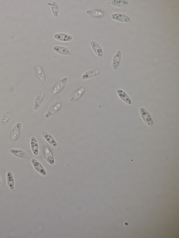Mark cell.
Wrapping results in <instances>:
<instances>
[{
	"instance_id": "7",
	"label": "cell",
	"mask_w": 179,
	"mask_h": 238,
	"mask_svg": "<svg viewBox=\"0 0 179 238\" xmlns=\"http://www.w3.org/2000/svg\"><path fill=\"white\" fill-rule=\"evenodd\" d=\"M30 145L31 149L34 154L37 156L39 153V144L37 139L32 137L31 139Z\"/></svg>"
},
{
	"instance_id": "6",
	"label": "cell",
	"mask_w": 179,
	"mask_h": 238,
	"mask_svg": "<svg viewBox=\"0 0 179 238\" xmlns=\"http://www.w3.org/2000/svg\"><path fill=\"white\" fill-rule=\"evenodd\" d=\"M22 125L20 123H18L13 129L11 133V138L15 141L18 137L21 131Z\"/></svg>"
},
{
	"instance_id": "9",
	"label": "cell",
	"mask_w": 179,
	"mask_h": 238,
	"mask_svg": "<svg viewBox=\"0 0 179 238\" xmlns=\"http://www.w3.org/2000/svg\"><path fill=\"white\" fill-rule=\"evenodd\" d=\"M85 89L84 87H81L76 90L70 98V101L74 102L78 100L84 94Z\"/></svg>"
},
{
	"instance_id": "8",
	"label": "cell",
	"mask_w": 179,
	"mask_h": 238,
	"mask_svg": "<svg viewBox=\"0 0 179 238\" xmlns=\"http://www.w3.org/2000/svg\"><path fill=\"white\" fill-rule=\"evenodd\" d=\"M44 153H45V157L47 161L51 165H53L55 164L54 157L52 153L48 147L45 146L44 148Z\"/></svg>"
},
{
	"instance_id": "20",
	"label": "cell",
	"mask_w": 179,
	"mask_h": 238,
	"mask_svg": "<svg viewBox=\"0 0 179 238\" xmlns=\"http://www.w3.org/2000/svg\"><path fill=\"white\" fill-rule=\"evenodd\" d=\"M13 113V110L12 109L8 110L2 116L1 120V124L2 125H6L11 118Z\"/></svg>"
},
{
	"instance_id": "13",
	"label": "cell",
	"mask_w": 179,
	"mask_h": 238,
	"mask_svg": "<svg viewBox=\"0 0 179 238\" xmlns=\"http://www.w3.org/2000/svg\"><path fill=\"white\" fill-rule=\"evenodd\" d=\"M112 18L119 22H128L130 21L129 17L125 15L120 14H115L112 15Z\"/></svg>"
},
{
	"instance_id": "5",
	"label": "cell",
	"mask_w": 179,
	"mask_h": 238,
	"mask_svg": "<svg viewBox=\"0 0 179 238\" xmlns=\"http://www.w3.org/2000/svg\"><path fill=\"white\" fill-rule=\"evenodd\" d=\"M45 93L44 92H41L39 93L36 97L35 100L34 106V108L35 110H37L40 107L43 102Z\"/></svg>"
},
{
	"instance_id": "12",
	"label": "cell",
	"mask_w": 179,
	"mask_h": 238,
	"mask_svg": "<svg viewBox=\"0 0 179 238\" xmlns=\"http://www.w3.org/2000/svg\"><path fill=\"white\" fill-rule=\"evenodd\" d=\"M10 152L14 156L22 159H27L28 157V155L26 153L22 150L15 149H10Z\"/></svg>"
},
{
	"instance_id": "1",
	"label": "cell",
	"mask_w": 179,
	"mask_h": 238,
	"mask_svg": "<svg viewBox=\"0 0 179 238\" xmlns=\"http://www.w3.org/2000/svg\"><path fill=\"white\" fill-rule=\"evenodd\" d=\"M31 162L34 168L40 174L43 176H46L47 175V172L45 168L37 160L32 159L31 160Z\"/></svg>"
},
{
	"instance_id": "14",
	"label": "cell",
	"mask_w": 179,
	"mask_h": 238,
	"mask_svg": "<svg viewBox=\"0 0 179 238\" xmlns=\"http://www.w3.org/2000/svg\"><path fill=\"white\" fill-rule=\"evenodd\" d=\"M53 50L57 53L64 55H71V52L68 49L62 46H54Z\"/></svg>"
},
{
	"instance_id": "4",
	"label": "cell",
	"mask_w": 179,
	"mask_h": 238,
	"mask_svg": "<svg viewBox=\"0 0 179 238\" xmlns=\"http://www.w3.org/2000/svg\"><path fill=\"white\" fill-rule=\"evenodd\" d=\"M62 105L61 103H58L51 107L45 115L46 118H50L55 114L58 112L61 107Z\"/></svg>"
},
{
	"instance_id": "11",
	"label": "cell",
	"mask_w": 179,
	"mask_h": 238,
	"mask_svg": "<svg viewBox=\"0 0 179 238\" xmlns=\"http://www.w3.org/2000/svg\"><path fill=\"white\" fill-rule=\"evenodd\" d=\"M100 73L99 69H96L90 70L89 71L85 72L82 76V78L83 80H87L92 77H94L98 75Z\"/></svg>"
},
{
	"instance_id": "16",
	"label": "cell",
	"mask_w": 179,
	"mask_h": 238,
	"mask_svg": "<svg viewBox=\"0 0 179 238\" xmlns=\"http://www.w3.org/2000/svg\"><path fill=\"white\" fill-rule=\"evenodd\" d=\"M43 137L49 143L54 147H56L58 146V143L53 137L50 134L47 133L46 132H43L42 133Z\"/></svg>"
},
{
	"instance_id": "18",
	"label": "cell",
	"mask_w": 179,
	"mask_h": 238,
	"mask_svg": "<svg viewBox=\"0 0 179 238\" xmlns=\"http://www.w3.org/2000/svg\"><path fill=\"white\" fill-rule=\"evenodd\" d=\"M90 43L96 54L100 57H102L103 54L102 49L98 43L94 41H91Z\"/></svg>"
},
{
	"instance_id": "19",
	"label": "cell",
	"mask_w": 179,
	"mask_h": 238,
	"mask_svg": "<svg viewBox=\"0 0 179 238\" xmlns=\"http://www.w3.org/2000/svg\"><path fill=\"white\" fill-rule=\"evenodd\" d=\"M54 38L57 40L63 42H68L72 39L71 36L66 34H57L54 35Z\"/></svg>"
},
{
	"instance_id": "22",
	"label": "cell",
	"mask_w": 179,
	"mask_h": 238,
	"mask_svg": "<svg viewBox=\"0 0 179 238\" xmlns=\"http://www.w3.org/2000/svg\"><path fill=\"white\" fill-rule=\"evenodd\" d=\"M36 73L39 80L42 82L45 81V77L43 69L40 66H38L36 69Z\"/></svg>"
},
{
	"instance_id": "24",
	"label": "cell",
	"mask_w": 179,
	"mask_h": 238,
	"mask_svg": "<svg viewBox=\"0 0 179 238\" xmlns=\"http://www.w3.org/2000/svg\"><path fill=\"white\" fill-rule=\"evenodd\" d=\"M111 4L112 6L116 7H121L127 6L128 4V2L126 1L115 0L112 1Z\"/></svg>"
},
{
	"instance_id": "10",
	"label": "cell",
	"mask_w": 179,
	"mask_h": 238,
	"mask_svg": "<svg viewBox=\"0 0 179 238\" xmlns=\"http://www.w3.org/2000/svg\"><path fill=\"white\" fill-rule=\"evenodd\" d=\"M6 180L7 185L10 189L14 190L15 185L14 178L12 172L10 171L7 173Z\"/></svg>"
},
{
	"instance_id": "15",
	"label": "cell",
	"mask_w": 179,
	"mask_h": 238,
	"mask_svg": "<svg viewBox=\"0 0 179 238\" xmlns=\"http://www.w3.org/2000/svg\"><path fill=\"white\" fill-rule=\"evenodd\" d=\"M121 52L118 51L113 59L112 66L114 70L117 69L120 65L121 59Z\"/></svg>"
},
{
	"instance_id": "25",
	"label": "cell",
	"mask_w": 179,
	"mask_h": 238,
	"mask_svg": "<svg viewBox=\"0 0 179 238\" xmlns=\"http://www.w3.org/2000/svg\"><path fill=\"white\" fill-rule=\"evenodd\" d=\"M1 184H2V181H1V177H0V185H1Z\"/></svg>"
},
{
	"instance_id": "3",
	"label": "cell",
	"mask_w": 179,
	"mask_h": 238,
	"mask_svg": "<svg viewBox=\"0 0 179 238\" xmlns=\"http://www.w3.org/2000/svg\"><path fill=\"white\" fill-rule=\"evenodd\" d=\"M68 81L67 77H64L60 80L54 86L53 93L54 94H56L61 91L65 86Z\"/></svg>"
},
{
	"instance_id": "17",
	"label": "cell",
	"mask_w": 179,
	"mask_h": 238,
	"mask_svg": "<svg viewBox=\"0 0 179 238\" xmlns=\"http://www.w3.org/2000/svg\"><path fill=\"white\" fill-rule=\"evenodd\" d=\"M117 94L119 97L124 102L129 105L132 104V102L130 98L128 95L126 93L123 91V90L121 89H118Z\"/></svg>"
},
{
	"instance_id": "2",
	"label": "cell",
	"mask_w": 179,
	"mask_h": 238,
	"mask_svg": "<svg viewBox=\"0 0 179 238\" xmlns=\"http://www.w3.org/2000/svg\"><path fill=\"white\" fill-rule=\"evenodd\" d=\"M140 112L142 119H143L145 122L148 125L150 126H152L153 125V120L149 113L143 108H140Z\"/></svg>"
},
{
	"instance_id": "21",
	"label": "cell",
	"mask_w": 179,
	"mask_h": 238,
	"mask_svg": "<svg viewBox=\"0 0 179 238\" xmlns=\"http://www.w3.org/2000/svg\"><path fill=\"white\" fill-rule=\"evenodd\" d=\"M87 14L91 16L96 18H100L103 16L104 13L100 10H89L86 12Z\"/></svg>"
},
{
	"instance_id": "23",
	"label": "cell",
	"mask_w": 179,
	"mask_h": 238,
	"mask_svg": "<svg viewBox=\"0 0 179 238\" xmlns=\"http://www.w3.org/2000/svg\"><path fill=\"white\" fill-rule=\"evenodd\" d=\"M52 12L54 16H58L59 13V9L58 4L55 1H54L51 5Z\"/></svg>"
}]
</instances>
